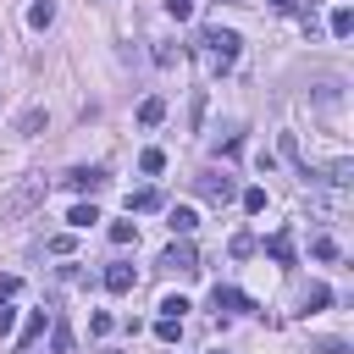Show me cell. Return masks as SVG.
<instances>
[{
	"mask_svg": "<svg viewBox=\"0 0 354 354\" xmlns=\"http://www.w3.org/2000/svg\"><path fill=\"white\" fill-rule=\"evenodd\" d=\"M266 254H271L277 266H293V238H288V232H271V238H266Z\"/></svg>",
	"mask_w": 354,
	"mask_h": 354,
	"instance_id": "9",
	"label": "cell"
},
{
	"mask_svg": "<svg viewBox=\"0 0 354 354\" xmlns=\"http://www.w3.org/2000/svg\"><path fill=\"white\" fill-rule=\"evenodd\" d=\"M50 22H55V6L50 0H33L28 6V28H50Z\"/></svg>",
	"mask_w": 354,
	"mask_h": 354,
	"instance_id": "13",
	"label": "cell"
},
{
	"mask_svg": "<svg viewBox=\"0 0 354 354\" xmlns=\"http://www.w3.org/2000/svg\"><path fill=\"white\" fill-rule=\"evenodd\" d=\"M326 28H332V39H348V33H354V11H348V6H337Z\"/></svg>",
	"mask_w": 354,
	"mask_h": 354,
	"instance_id": "14",
	"label": "cell"
},
{
	"mask_svg": "<svg viewBox=\"0 0 354 354\" xmlns=\"http://www.w3.org/2000/svg\"><path fill=\"white\" fill-rule=\"evenodd\" d=\"M50 348H55V354H72V332H66V321H55V315H50Z\"/></svg>",
	"mask_w": 354,
	"mask_h": 354,
	"instance_id": "15",
	"label": "cell"
},
{
	"mask_svg": "<svg viewBox=\"0 0 354 354\" xmlns=\"http://www.w3.org/2000/svg\"><path fill=\"white\" fill-rule=\"evenodd\" d=\"M199 194H205L210 205H227V199H232V177H216V171H205V177H199Z\"/></svg>",
	"mask_w": 354,
	"mask_h": 354,
	"instance_id": "5",
	"label": "cell"
},
{
	"mask_svg": "<svg viewBox=\"0 0 354 354\" xmlns=\"http://www.w3.org/2000/svg\"><path fill=\"white\" fill-rule=\"evenodd\" d=\"M44 249H50V254H72V232H55Z\"/></svg>",
	"mask_w": 354,
	"mask_h": 354,
	"instance_id": "27",
	"label": "cell"
},
{
	"mask_svg": "<svg viewBox=\"0 0 354 354\" xmlns=\"http://www.w3.org/2000/svg\"><path fill=\"white\" fill-rule=\"evenodd\" d=\"M243 210L260 216V210H266V188H243Z\"/></svg>",
	"mask_w": 354,
	"mask_h": 354,
	"instance_id": "22",
	"label": "cell"
},
{
	"mask_svg": "<svg viewBox=\"0 0 354 354\" xmlns=\"http://www.w3.org/2000/svg\"><path fill=\"white\" fill-rule=\"evenodd\" d=\"M177 332H183L177 315H160V321H155V337H160V343H177Z\"/></svg>",
	"mask_w": 354,
	"mask_h": 354,
	"instance_id": "21",
	"label": "cell"
},
{
	"mask_svg": "<svg viewBox=\"0 0 354 354\" xmlns=\"http://www.w3.org/2000/svg\"><path fill=\"white\" fill-rule=\"evenodd\" d=\"M183 310H188V299H177V293H171V299H160V315H177V321H183Z\"/></svg>",
	"mask_w": 354,
	"mask_h": 354,
	"instance_id": "28",
	"label": "cell"
},
{
	"mask_svg": "<svg viewBox=\"0 0 354 354\" xmlns=\"http://www.w3.org/2000/svg\"><path fill=\"white\" fill-rule=\"evenodd\" d=\"M326 304H332V288L310 282V293H304V310H326Z\"/></svg>",
	"mask_w": 354,
	"mask_h": 354,
	"instance_id": "19",
	"label": "cell"
},
{
	"mask_svg": "<svg viewBox=\"0 0 354 354\" xmlns=\"http://www.w3.org/2000/svg\"><path fill=\"white\" fill-rule=\"evenodd\" d=\"M166 227H171L177 238H188V232L199 227V216H194V205H171V216H166Z\"/></svg>",
	"mask_w": 354,
	"mask_h": 354,
	"instance_id": "8",
	"label": "cell"
},
{
	"mask_svg": "<svg viewBox=\"0 0 354 354\" xmlns=\"http://www.w3.org/2000/svg\"><path fill=\"white\" fill-rule=\"evenodd\" d=\"M210 304H216L221 315H243V310H254V304H249V293H238V288H221V282L210 288Z\"/></svg>",
	"mask_w": 354,
	"mask_h": 354,
	"instance_id": "3",
	"label": "cell"
},
{
	"mask_svg": "<svg viewBox=\"0 0 354 354\" xmlns=\"http://www.w3.org/2000/svg\"><path fill=\"white\" fill-rule=\"evenodd\" d=\"M138 171H144V177H160V171H166V155H160V149H144V155H138Z\"/></svg>",
	"mask_w": 354,
	"mask_h": 354,
	"instance_id": "16",
	"label": "cell"
},
{
	"mask_svg": "<svg viewBox=\"0 0 354 354\" xmlns=\"http://www.w3.org/2000/svg\"><path fill=\"white\" fill-rule=\"evenodd\" d=\"M66 221L83 232V227H94V221H100V210H94V205H72V210H66Z\"/></svg>",
	"mask_w": 354,
	"mask_h": 354,
	"instance_id": "18",
	"label": "cell"
},
{
	"mask_svg": "<svg viewBox=\"0 0 354 354\" xmlns=\"http://www.w3.org/2000/svg\"><path fill=\"white\" fill-rule=\"evenodd\" d=\"M17 332V310H11V299H0V337H11Z\"/></svg>",
	"mask_w": 354,
	"mask_h": 354,
	"instance_id": "24",
	"label": "cell"
},
{
	"mask_svg": "<svg viewBox=\"0 0 354 354\" xmlns=\"http://www.w3.org/2000/svg\"><path fill=\"white\" fill-rule=\"evenodd\" d=\"M271 6H277V11H293V6H299V0H271Z\"/></svg>",
	"mask_w": 354,
	"mask_h": 354,
	"instance_id": "33",
	"label": "cell"
},
{
	"mask_svg": "<svg viewBox=\"0 0 354 354\" xmlns=\"http://www.w3.org/2000/svg\"><path fill=\"white\" fill-rule=\"evenodd\" d=\"M100 354H122V348H100Z\"/></svg>",
	"mask_w": 354,
	"mask_h": 354,
	"instance_id": "34",
	"label": "cell"
},
{
	"mask_svg": "<svg viewBox=\"0 0 354 354\" xmlns=\"http://www.w3.org/2000/svg\"><path fill=\"white\" fill-rule=\"evenodd\" d=\"M44 122H50V116H44V105H33V111H22V116H17V133H22V138H33Z\"/></svg>",
	"mask_w": 354,
	"mask_h": 354,
	"instance_id": "11",
	"label": "cell"
},
{
	"mask_svg": "<svg viewBox=\"0 0 354 354\" xmlns=\"http://www.w3.org/2000/svg\"><path fill=\"white\" fill-rule=\"evenodd\" d=\"M22 293V277H0V299H17Z\"/></svg>",
	"mask_w": 354,
	"mask_h": 354,
	"instance_id": "32",
	"label": "cell"
},
{
	"mask_svg": "<svg viewBox=\"0 0 354 354\" xmlns=\"http://www.w3.org/2000/svg\"><path fill=\"white\" fill-rule=\"evenodd\" d=\"M166 11H171L177 22H188V17H194V0H166Z\"/></svg>",
	"mask_w": 354,
	"mask_h": 354,
	"instance_id": "30",
	"label": "cell"
},
{
	"mask_svg": "<svg viewBox=\"0 0 354 354\" xmlns=\"http://www.w3.org/2000/svg\"><path fill=\"white\" fill-rule=\"evenodd\" d=\"M133 238H138L133 221H111V243H133Z\"/></svg>",
	"mask_w": 354,
	"mask_h": 354,
	"instance_id": "23",
	"label": "cell"
},
{
	"mask_svg": "<svg viewBox=\"0 0 354 354\" xmlns=\"http://www.w3.org/2000/svg\"><path fill=\"white\" fill-rule=\"evenodd\" d=\"M310 254H315V260H337V243H332V238H315Z\"/></svg>",
	"mask_w": 354,
	"mask_h": 354,
	"instance_id": "26",
	"label": "cell"
},
{
	"mask_svg": "<svg viewBox=\"0 0 354 354\" xmlns=\"http://www.w3.org/2000/svg\"><path fill=\"white\" fill-rule=\"evenodd\" d=\"M199 44H205V55H210L216 72H227V66L238 61V33H232V28H205Z\"/></svg>",
	"mask_w": 354,
	"mask_h": 354,
	"instance_id": "1",
	"label": "cell"
},
{
	"mask_svg": "<svg viewBox=\"0 0 354 354\" xmlns=\"http://www.w3.org/2000/svg\"><path fill=\"white\" fill-rule=\"evenodd\" d=\"M138 122H144V127H160V122H166V100H160V94H149V100L138 105Z\"/></svg>",
	"mask_w": 354,
	"mask_h": 354,
	"instance_id": "10",
	"label": "cell"
},
{
	"mask_svg": "<svg viewBox=\"0 0 354 354\" xmlns=\"http://www.w3.org/2000/svg\"><path fill=\"white\" fill-rule=\"evenodd\" d=\"M348 171H354L348 160H332V166H326V183H337V188H343V183H348Z\"/></svg>",
	"mask_w": 354,
	"mask_h": 354,
	"instance_id": "25",
	"label": "cell"
},
{
	"mask_svg": "<svg viewBox=\"0 0 354 354\" xmlns=\"http://www.w3.org/2000/svg\"><path fill=\"white\" fill-rule=\"evenodd\" d=\"M315 354H348V343H343V337H321V343H315Z\"/></svg>",
	"mask_w": 354,
	"mask_h": 354,
	"instance_id": "29",
	"label": "cell"
},
{
	"mask_svg": "<svg viewBox=\"0 0 354 354\" xmlns=\"http://www.w3.org/2000/svg\"><path fill=\"white\" fill-rule=\"evenodd\" d=\"M44 188H50V183H44V177H28V183H22V188H17V194H6V199H0V216H6V221H11V216H22V210H33V205H39V199H44Z\"/></svg>",
	"mask_w": 354,
	"mask_h": 354,
	"instance_id": "2",
	"label": "cell"
},
{
	"mask_svg": "<svg viewBox=\"0 0 354 354\" xmlns=\"http://www.w3.org/2000/svg\"><path fill=\"white\" fill-rule=\"evenodd\" d=\"M232 254H238V260H243V254H254V238H249V232H238V238H232Z\"/></svg>",
	"mask_w": 354,
	"mask_h": 354,
	"instance_id": "31",
	"label": "cell"
},
{
	"mask_svg": "<svg viewBox=\"0 0 354 354\" xmlns=\"http://www.w3.org/2000/svg\"><path fill=\"white\" fill-rule=\"evenodd\" d=\"M160 266H166V271H199V260H194V243H171V249L160 254Z\"/></svg>",
	"mask_w": 354,
	"mask_h": 354,
	"instance_id": "6",
	"label": "cell"
},
{
	"mask_svg": "<svg viewBox=\"0 0 354 354\" xmlns=\"http://www.w3.org/2000/svg\"><path fill=\"white\" fill-rule=\"evenodd\" d=\"M88 332H94V337H111V332H116V315L94 310V315H88Z\"/></svg>",
	"mask_w": 354,
	"mask_h": 354,
	"instance_id": "20",
	"label": "cell"
},
{
	"mask_svg": "<svg viewBox=\"0 0 354 354\" xmlns=\"http://www.w3.org/2000/svg\"><path fill=\"white\" fill-rule=\"evenodd\" d=\"M127 210H160V194L155 188H138V194H127Z\"/></svg>",
	"mask_w": 354,
	"mask_h": 354,
	"instance_id": "17",
	"label": "cell"
},
{
	"mask_svg": "<svg viewBox=\"0 0 354 354\" xmlns=\"http://www.w3.org/2000/svg\"><path fill=\"white\" fill-rule=\"evenodd\" d=\"M44 326H50V310H33V315H28V326H22V337H17V343H22V348H28V343H33V337H44Z\"/></svg>",
	"mask_w": 354,
	"mask_h": 354,
	"instance_id": "12",
	"label": "cell"
},
{
	"mask_svg": "<svg viewBox=\"0 0 354 354\" xmlns=\"http://www.w3.org/2000/svg\"><path fill=\"white\" fill-rule=\"evenodd\" d=\"M133 282H138V277H133V266H127V260L105 266V288H111V293H133Z\"/></svg>",
	"mask_w": 354,
	"mask_h": 354,
	"instance_id": "7",
	"label": "cell"
},
{
	"mask_svg": "<svg viewBox=\"0 0 354 354\" xmlns=\"http://www.w3.org/2000/svg\"><path fill=\"white\" fill-rule=\"evenodd\" d=\"M66 188L72 194H100L105 188V171L100 166H77V171H66Z\"/></svg>",
	"mask_w": 354,
	"mask_h": 354,
	"instance_id": "4",
	"label": "cell"
}]
</instances>
